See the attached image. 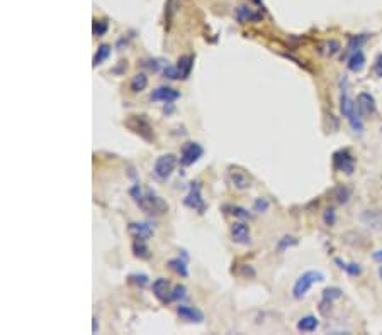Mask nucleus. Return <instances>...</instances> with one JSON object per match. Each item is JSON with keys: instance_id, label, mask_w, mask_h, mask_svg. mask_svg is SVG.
Segmentation results:
<instances>
[{"instance_id": "obj_17", "label": "nucleus", "mask_w": 382, "mask_h": 335, "mask_svg": "<svg viewBox=\"0 0 382 335\" xmlns=\"http://www.w3.org/2000/svg\"><path fill=\"white\" fill-rule=\"evenodd\" d=\"M177 68L180 71V80H187L190 76V71L194 68V56L192 55H183L178 58L177 61Z\"/></svg>"}, {"instance_id": "obj_15", "label": "nucleus", "mask_w": 382, "mask_h": 335, "mask_svg": "<svg viewBox=\"0 0 382 335\" xmlns=\"http://www.w3.org/2000/svg\"><path fill=\"white\" fill-rule=\"evenodd\" d=\"M362 222L372 230H382V212L380 210H367L362 213Z\"/></svg>"}, {"instance_id": "obj_23", "label": "nucleus", "mask_w": 382, "mask_h": 335, "mask_svg": "<svg viewBox=\"0 0 382 335\" xmlns=\"http://www.w3.org/2000/svg\"><path fill=\"white\" fill-rule=\"evenodd\" d=\"M131 251L134 256L139 257V259H149V257H151V251H149V247L144 244V241H134L131 246Z\"/></svg>"}, {"instance_id": "obj_40", "label": "nucleus", "mask_w": 382, "mask_h": 335, "mask_svg": "<svg viewBox=\"0 0 382 335\" xmlns=\"http://www.w3.org/2000/svg\"><path fill=\"white\" fill-rule=\"evenodd\" d=\"M143 66L148 68L149 71H158V70H160V66H158V61L157 60H144L143 61Z\"/></svg>"}, {"instance_id": "obj_10", "label": "nucleus", "mask_w": 382, "mask_h": 335, "mask_svg": "<svg viewBox=\"0 0 382 335\" xmlns=\"http://www.w3.org/2000/svg\"><path fill=\"white\" fill-rule=\"evenodd\" d=\"M357 110H359V114L362 117H370V115L375 114V99L374 95L367 93V91H362V93L357 95Z\"/></svg>"}, {"instance_id": "obj_20", "label": "nucleus", "mask_w": 382, "mask_h": 335, "mask_svg": "<svg viewBox=\"0 0 382 335\" xmlns=\"http://www.w3.org/2000/svg\"><path fill=\"white\" fill-rule=\"evenodd\" d=\"M168 268H170L173 273H177L182 278H187L188 276V266L187 261L182 259V257H173V259L168 261Z\"/></svg>"}, {"instance_id": "obj_28", "label": "nucleus", "mask_w": 382, "mask_h": 335, "mask_svg": "<svg viewBox=\"0 0 382 335\" xmlns=\"http://www.w3.org/2000/svg\"><path fill=\"white\" fill-rule=\"evenodd\" d=\"M297 244V239L296 237H292V235H284L282 239H280L279 242H277V251L279 252H284L287 247H291V246H296Z\"/></svg>"}, {"instance_id": "obj_8", "label": "nucleus", "mask_w": 382, "mask_h": 335, "mask_svg": "<svg viewBox=\"0 0 382 335\" xmlns=\"http://www.w3.org/2000/svg\"><path fill=\"white\" fill-rule=\"evenodd\" d=\"M333 168H335L336 171L352 174L355 169V159L347 149H341V151H336L333 154Z\"/></svg>"}, {"instance_id": "obj_5", "label": "nucleus", "mask_w": 382, "mask_h": 335, "mask_svg": "<svg viewBox=\"0 0 382 335\" xmlns=\"http://www.w3.org/2000/svg\"><path fill=\"white\" fill-rule=\"evenodd\" d=\"M175 166H177V156H175V154H172V153L162 154V156L157 158V161H155L153 174L157 176V179H160V181H167V179L172 176Z\"/></svg>"}, {"instance_id": "obj_11", "label": "nucleus", "mask_w": 382, "mask_h": 335, "mask_svg": "<svg viewBox=\"0 0 382 335\" xmlns=\"http://www.w3.org/2000/svg\"><path fill=\"white\" fill-rule=\"evenodd\" d=\"M231 239H233L235 244L240 246H248L251 242V235H250V227L246 225L245 222H235L231 225Z\"/></svg>"}, {"instance_id": "obj_29", "label": "nucleus", "mask_w": 382, "mask_h": 335, "mask_svg": "<svg viewBox=\"0 0 382 335\" xmlns=\"http://www.w3.org/2000/svg\"><path fill=\"white\" fill-rule=\"evenodd\" d=\"M365 39H367L365 36H359V37L354 36V37H352V39H350V42H348V46H347V53H350V55H352V53L359 51V50H360V46L364 44V41H365Z\"/></svg>"}, {"instance_id": "obj_7", "label": "nucleus", "mask_w": 382, "mask_h": 335, "mask_svg": "<svg viewBox=\"0 0 382 335\" xmlns=\"http://www.w3.org/2000/svg\"><path fill=\"white\" fill-rule=\"evenodd\" d=\"M204 154V149L199 142H185L180 151V164L182 166H192Z\"/></svg>"}, {"instance_id": "obj_37", "label": "nucleus", "mask_w": 382, "mask_h": 335, "mask_svg": "<svg viewBox=\"0 0 382 335\" xmlns=\"http://www.w3.org/2000/svg\"><path fill=\"white\" fill-rule=\"evenodd\" d=\"M323 220H325V223H326L328 227L335 225V220H336V217H335V210H333V208H326L325 213H323Z\"/></svg>"}, {"instance_id": "obj_2", "label": "nucleus", "mask_w": 382, "mask_h": 335, "mask_svg": "<svg viewBox=\"0 0 382 335\" xmlns=\"http://www.w3.org/2000/svg\"><path fill=\"white\" fill-rule=\"evenodd\" d=\"M341 93H340V112L341 115L348 120V124H350V127L355 130V132H362L364 130V122H362V115L359 114V110H357V104L354 100L348 97V88H347V83L343 86V81H341Z\"/></svg>"}, {"instance_id": "obj_43", "label": "nucleus", "mask_w": 382, "mask_h": 335, "mask_svg": "<svg viewBox=\"0 0 382 335\" xmlns=\"http://www.w3.org/2000/svg\"><path fill=\"white\" fill-rule=\"evenodd\" d=\"M372 257H374V261H377V263H382V251H375Z\"/></svg>"}, {"instance_id": "obj_25", "label": "nucleus", "mask_w": 382, "mask_h": 335, "mask_svg": "<svg viewBox=\"0 0 382 335\" xmlns=\"http://www.w3.org/2000/svg\"><path fill=\"white\" fill-rule=\"evenodd\" d=\"M260 19H262V16H260V14H253V12L246 11L245 7H241L240 11H238V21L241 24H245L246 21H248V22H258Z\"/></svg>"}, {"instance_id": "obj_12", "label": "nucleus", "mask_w": 382, "mask_h": 335, "mask_svg": "<svg viewBox=\"0 0 382 335\" xmlns=\"http://www.w3.org/2000/svg\"><path fill=\"white\" fill-rule=\"evenodd\" d=\"M180 99V91L172 88V86H158V88H155L151 91V95H149V100L151 102H163V104H167V102H175Z\"/></svg>"}, {"instance_id": "obj_31", "label": "nucleus", "mask_w": 382, "mask_h": 335, "mask_svg": "<svg viewBox=\"0 0 382 335\" xmlns=\"http://www.w3.org/2000/svg\"><path fill=\"white\" fill-rule=\"evenodd\" d=\"M162 73H163V76H165V78H168V80H180V71H178L177 66L167 65L165 68H163Z\"/></svg>"}, {"instance_id": "obj_44", "label": "nucleus", "mask_w": 382, "mask_h": 335, "mask_svg": "<svg viewBox=\"0 0 382 335\" xmlns=\"http://www.w3.org/2000/svg\"><path fill=\"white\" fill-rule=\"evenodd\" d=\"M163 112H165V114H172V112H173V105H172V102H167V105L163 107Z\"/></svg>"}, {"instance_id": "obj_45", "label": "nucleus", "mask_w": 382, "mask_h": 335, "mask_svg": "<svg viewBox=\"0 0 382 335\" xmlns=\"http://www.w3.org/2000/svg\"><path fill=\"white\" fill-rule=\"evenodd\" d=\"M379 276H380V279H382V266L379 268Z\"/></svg>"}, {"instance_id": "obj_46", "label": "nucleus", "mask_w": 382, "mask_h": 335, "mask_svg": "<svg viewBox=\"0 0 382 335\" xmlns=\"http://www.w3.org/2000/svg\"><path fill=\"white\" fill-rule=\"evenodd\" d=\"M380 134H382V127H380Z\"/></svg>"}, {"instance_id": "obj_42", "label": "nucleus", "mask_w": 382, "mask_h": 335, "mask_svg": "<svg viewBox=\"0 0 382 335\" xmlns=\"http://www.w3.org/2000/svg\"><path fill=\"white\" fill-rule=\"evenodd\" d=\"M97 330H99V318L94 317V318H92V332L95 333Z\"/></svg>"}, {"instance_id": "obj_36", "label": "nucleus", "mask_w": 382, "mask_h": 335, "mask_svg": "<svg viewBox=\"0 0 382 335\" xmlns=\"http://www.w3.org/2000/svg\"><path fill=\"white\" fill-rule=\"evenodd\" d=\"M105 31H107V22L94 21V36H104Z\"/></svg>"}, {"instance_id": "obj_16", "label": "nucleus", "mask_w": 382, "mask_h": 335, "mask_svg": "<svg viewBox=\"0 0 382 335\" xmlns=\"http://www.w3.org/2000/svg\"><path fill=\"white\" fill-rule=\"evenodd\" d=\"M153 295L157 296L160 302H167L168 300V295H170V283H168V279L165 278H158L153 281Z\"/></svg>"}, {"instance_id": "obj_18", "label": "nucleus", "mask_w": 382, "mask_h": 335, "mask_svg": "<svg viewBox=\"0 0 382 335\" xmlns=\"http://www.w3.org/2000/svg\"><path fill=\"white\" fill-rule=\"evenodd\" d=\"M348 70L354 71V73H359L362 71V68L365 66V56H364V51L359 50L355 53H352L350 58H348V63H347Z\"/></svg>"}, {"instance_id": "obj_13", "label": "nucleus", "mask_w": 382, "mask_h": 335, "mask_svg": "<svg viewBox=\"0 0 382 335\" xmlns=\"http://www.w3.org/2000/svg\"><path fill=\"white\" fill-rule=\"evenodd\" d=\"M228 178H230V181L233 183V186L238 188V190H248V188L251 186V179H250V176L243 171V169H240V168L230 166V169H228Z\"/></svg>"}, {"instance_id": "obj_34", "label": "nucleus", "mask_w": 382, "mask_h": 335, "mask_svg": "<svg viewBox=\"0 0 382 335\" xmlns=\"http://www.w3.org/2000/svg\"><path fill=\"white\" fill-rule=\"evenodd\" d=\"M228 210H230V213L233 217H238V218H250L251 215H250V212L246 210V208H243V207H236V205H233V207H228Z\"/></svg>"}, {"instance_id": "obj_26", "label": "nucleus", "mask_w": 382, "mask_h": 335, "mask_svg": "<svg viewBox=\"0 0 382 335\" xmlns=\"http://www.w3.org/2000/svg\"><path fill=\"white\" fill-rule=\"evenodd\" d=\"M185 296H187V288L183 284H177L170 291V295H168V302H178V300H183Z\"/></svg>"}, {"instance_id": "obj_27", "label": "nucleus", "mask_w": 382, "mask_h": 335, "mask_svg": "<svg viewBox=\"0 0 382 335\" xmlns=\"http://www.w3.org/2000/svg\"><path fill=\"white\" fill-rule=\"evenodd\" d=\"M350 195H352V192H350V188H347V186H338L335 193H333V197H335V200L338 203H347Z\"/></svg>"}, {"instance_id": "obj_4", "label": "nucleus", "mask_w": 382, "mask_h": 335, "mask_svg": "<svg viewBox=\"0 0 382 335\" xmlns=\"http://www.w3.org/2000/svg\"><path fill=\"white\" fill-rule=\"evenodd\" d=\"M124 125L131 130L133 134H136L143 140H146V142H153L155 140L153 125L149 124L146 115H129V117L124 120Z\"/></svg>"}, {"instance_id": "obj_19", "label": "nucleus", "mask_w": 382, "mask_h": 335, "mask_svg": "<svg viewBox=\"0 0 382 335\" xmlns=\"http://www.w3.org/2000/svg\"><path fill=\"white\" fill-rule=\"evenodd\" d=\"M318 327H320V320L314 317V315H306V317H302L297 322V330L299 332H304V333L314 332Z\"/></svg>"}, {"instance_id": "obj_32", "label": "nucleus", "mask_w": 382, "mask_h": 335, "mask_svg": "<svg viewBox=\"0 0 382 335\" xmlns=\"http://www.w3.org/2000/svg\"><path fill=\"white\" fill-rule=\"evenodd\" d=\"M341 293L343 291L340 288H335V286H331V288H325L323 290V298H328V300H338L341 298Z\"/></svg>"}, {"instance_id": "obj_30", "label": "nucleus", "mask_w": 382, "mask_h": 335, "mask_svg": "<svg viewBox=\"0 0 382 335\" xmlns=\"http://www.w3.org/2000/svg\"><path fill=\"white\" fill-rule=\"evenodd\" d=\"M128 281H129V283H131V284H136V286H139V288H144V286H146L148 283H149V279H148V276L146 274H131V276H129V278H128Z\"/></svg>"}, {"instance_id": "obj_9", "label": "nucleus", "mask_w": 382, "mask_h": 335, "mask_svg": "<svg viewBox=\"0 0 382 335\" xmlns=\"http://www.w3.org/2000/svg\"><path fill=\"white\" fill-rule=\"evenodd\" d=\"M128 232L134 241H144V242L155 234L153 225L149 222H131L128 225Z\"/></svg>"}, {"instance_id": "obj_6", "label": "nucleus", "mask_w": 382, "mask_h": 335, "mask_svg": "<svg viewBox=\"0 0 382 335\" xmlns=\"http://www.w3.org/2000/svg\"><path fill=\"white\" fill-rule=\"evenodd\" d=\"M183 205L188 207L190 210H194L197 213H204L206 212V202L202 198V192H201V183L199 181H192L188 184V193L187 197L183 198Z\"/></svg>"}, {"instance_id": "obj_21", "label": "nucleus", "mask_w": 382, "mask_h": 335, "mask_svg": "<svg viewBox=\"0 0 382 335\" xmlns=\"http://www.w3.org/2000/svg\"><path fill=\"white\" fill-rule=\"evenodd\" d=\"M146 86H148V76L144 73H136L133 76L131 83H129V88H131L133 93H139V91L146 90Z\"/></svg>"}, {"instance_id": "obj_38", "label": "nucleus", "mask_w": 382, "mask_h": 335, "mask_svg": "<svg viewBox=\"0 0 382 335\" xmlns=\"http://www.w3.org/2000/svg\"><path fill=\"white\" fill-rule=\"evenodd\" d=\"M331 300H328V298H323L321 300V303H320V312L323 313V315H328L330 313V310H331Z\"/></svg>"}, {"instance_id": "obj_39", "label": "nucleus", "mask_w": 382, "mask_h": 335, "mask_svg": "<svg viewBox=\"0 0 382 335\" xmlns=\"http://www.w3.org/2000/svg\"><path fill=\"white\" fill-rule=\"evenodd\" d=\"M374 73H375V76L382 78V55H379V56L375 58V61H374Z\"/></svg>"}, {"instance_id": "obj_41", "label": "nucleus", "mask_w": 382, "mask_h": 335, "mask_svg": "<svg viewBox=\"0 0 382 335\" xmlns=\"http://www.w3.org/2000/svg\"><path fill=\"white\" fill-rule=\"evenodd\" d=\"M243 274L248 276V278H255V269L251 268L250 264H245V266H243Z\"/></svg>"}, {"instance_id": "obj_14", "label": "nucleus", "mask_w": 382, "mask_h": 335, "mask_svg": "<svg viewBox=\"0 0 382 335\" xmlns=\"http://www.w3.org/2000/svg\"><path fill=\"white\" fill-rule=\"evenodd\" d=\"M177 315L180 317L182 320H185V322H190V323H202L204 322V313L201 312L199 308L196 307H187V305H178L175 308Z\"/></svg>"}, {"instance_id": "obj_33", "label": "nucleus", "mask_w": 382, "mask_h": 335, "mask_svg": "<svg viewBox=\"0 0 382 335\" xmlns=\"http://www.w3.org/2000/svg\"><path fill=\"white\" fill-rule=\"evenodd\" d=\"M325 47H326V51H325V55H328V56H335L338 51L341 50V46H340V42L338 41H335V39H330V41H326V44H325Z\"/></svg>"}, {"instance_id": "obj_35", "label": "nucleus", "mask_w": 382, "mask_h": 335, "mask_svg": "<svg viewBox=\"0 0 382 335\" xmlns=\"http://www.w3.org/2000/svg\"><path fill=\"white\" fill-rule=\"evenodd\" d=\"M269 207H270V203L267 198H257L253 203V210L257 213H265L269 210Z\"/></svg>"}, {"instance_id": "obj_1", "label": "nucleus", "mask_w": 382, "mask_h": 335, "mask_svg": "<svg viewBox=\"0 0 382 335\" xmlns=\"http://www.w3.org/2000/svg\"><path fill=\"white\" fill-rule=\"evenodd\" d=\"M129 195L133 197L134 203H136L146 215H162V213L168 212L167 202L158 197L157 193H153L151 190H143V188L139 186V183L133 184L131 190H129Z\"/></svg>"}, {"instance_id": "obj_22", "label": "nucleus", "mask_w": 382, "mask_h": 335, "mask_svg": "<svg viewBox=\"0 0 382 335\" xmlns=\"http://www.w3.org/2000/svg\"><path fill=\"white\" fill-rule=\"evenodd\" d=\"M110 53H112V47H110V44H100V46L97 47V51H95V55H94L92 65H94V66L102 65V63L110 56Z\"/></svg>"}, {"instance_id": "obj_3", "label": "nucleus", "mask_w": 382, "mask_h": 335, "mask_svg": "<svg viewBox=\"0 0 382 335\" xmlns=\"http://www.w3.org/2000/svg\"><path fill=\"white\" fill-rule=\"evenodd\" d=\"M321 281H325V274L321 273V271H306V273H302L299 278L296 279V283L292 286V296L296 300H301L304 298L309 290L313 288V284L316 283H321Z\"/></svg>"}, {"instance_id": "obj_24", "label": "nucleus", "mask_w": 382, "mask_h": 335, "mask_svg": "<svg viewBox=\"0 0 382 335\" xmlns=\"http://www.w3.org/2000/svg\"><path fill=\"white\" fill-rule=\"evenodd\" d=\"M335 264H338V268L340 269H343V271H347L348 274L350 276H359V274H362V268L359 264H355V263H343L341 259H338V257H335Z\"/></svg>"}]
</instances>
